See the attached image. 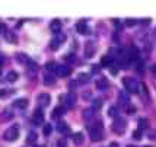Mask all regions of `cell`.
I'll list each match as a JSON object with an SVG mask.
<instances>
[{
    "label": "cell",
    "mask_w": 156,
    "mask_h": 147,
    "mask_svg": "<svg viewBox=\"0 0 156 147\" xmlns=\"http://www.w3.org/2000/svg\"><path fill=\"white\" fill-rule=\"evenodd\" d=\"M5 37H6V39H7L9 42H12V44L16 42V35H15V34H12V32H6Z\"/></svg>",
    "instance_id": "cell-28"
},
{
    "label": "cell",
    "mask_w": 156,
    "mask_h": 147,
    "mask_svg": "<svg viewBox=\"0 0 156 147\" xmlns=\"http://www.w3.org/2000/svg\"><path fill=\"white\" fill-rule=\"evenodd\" d=\"M125 109H127V112H128V114H134V112H136V108L133 106V105H130V104L125 106Z\"/></svg>",
    "instance_id": "cell-37"
},
{
    "label": "cell",
    "mask_w": 156,
    "mask_h": 147,
    "mask_svg": "<svg viewBox=\"0 0 156 147\" xmlns=\"http://www.w3.org/2000/svg\"><path fill=\"white\" fill-rule=\"evenodd\" d=\"M51 131H53V127H51V124H45L44 125V128H42V133H44V135H51Z\"/></svg>",
    "instance_id": "cell-27"
},
{
    "label": "cell",
    "mask_w": 156,
    "mask_h": 147,
    "mask_svg": "<svg viewBox=\"0 0 156 147\" xmlns=\"http://www.w3.org/2000/svg\"><path fill=\"white\" fill-rule=\"evenodd\" d=\"M125 56H127V58L130 61L131 60H137L139 58V50H137V47H134V45L128 47L127 50H125Z\"/></svg>",
    "instance_id": "cell-6"
},
{
    "label": "cell",
    "mask_w": 156,
    "mask_h": 147,
    "mask_svg": "<svg viewBox=\"0 0 156 147\" xmlns=\"http://www.w3.org/2000/svg\"><path fill=\"white\" fill-rule=\"evenodd\" d=\"M57 130H58V133H61V134H70V127L66 124V122H58Z\"/></svg>",
    "instance_id": "cell-15"
},
{
    "label": "cell",
    "mask_w": 156,
    "mask_h": 147,
    "mask_svg": "<svg viewBox=\"0 0 156 147\" xmlns=\"http://www.w3.org/2000/svg\"><path fill=\"white\" fill-rule=\"evenodd\" d=\"M60 99L63 101V105H64V108H72V106H75V104H76V95L75 93H64V95H61L60 96Z\"/></svg>",
    "instance_id": "cell-5"
},
{
    "label": "cell",
    "mask_w": 156,
    "mask_h": 147,
    "mask_svg": "<svg viewBox=\"0 0 156 147\" xmlns=\"http://www.w3.org/2000/svg\"><path fill=\"white\" fill-rule=\"evenodd\" d=\"M37 147H45V146H37Z\"/></svg>",
    "instance_id": "cell-46"
},
{
    "label": "cell",
    "mask_w": 156,
    "mask_h": 147,
    "mask_svg": "<svg viewBox=\"0 0 156 147\" xmlns=\"http://www.w3.org/2000/svg\"><path fill=\"white\" fill-rule=\"evenodd\" d=\"M0 32H2V34H6L7 32V26L5 25V23H0Z\"/></svg>",
    "instance_id": "cell-39"
},
{
    "label": "cell",
    "mask_w": 156,
    "mask_h": 147,
    "mask_svg": "<svg viewBox=\"0 0 156 147\" xmlns=\"http://www.w3.org/2000/svg\"><path fill=\"white\" fill-rule=\"evenodd\" d=\"M89 82V75H86V73H80L79 77H77V83L83 85V83H87Z\"/></svg>",
    "instance_id": "cell-25"
},
{
    "label": "cell",
    "mask_w": 156,
    "mask_h": 147,
    "mask_svg": "<svg viewBox=\"0 0 156 147\" xmlns=\"http://www.w3.org/2000/svg\"><path fill=\"white\" fill-rule=\"evenodd\" d=\"M149 137H150V138H152V140H155V138H156V131H152V133H150V135H149Z\"/></svg>",
    "instance_id": "cell-41"
},
{
    "label": "cell",
    "mask_w": 156,
    "mask_h": 147,
    "mask_svg": "<svg viewBox=\"0 0 156 147\" xmlns=\"http://www.w3.org/2000/svg\"><path fill=\"white\" fill-rule=\"evenodd\" d=\"M38 102H39L41 108H47L51 102V96L48 93H41V95H38Z\"/></svg>",
    "instance_id": "cell-7"
},
{
    "label": "cell",
    "mask_w": 156,
    "mask_h": 147,
    "mask_svg": "<svg viewBox=\"0 0 156 147\" xmlns=\"http://www.w3.org/2000/svg\"><path fill=\"white\" fill-rule=\"evenodd\" d=\"M133 137H134V140H140V138H142V131L136 130L134 133H133Z\"/></svg>",
    "instance_id": "cell-38"
},
{
    "label": "cell",
    "mask_w": 156,
    "mask_h": 147,
    "mask_svg": "<svg viewBox=\"0 0 156 147\" xmlns=\"http://www.w3.org/2000/svg\"><path fill=\"white\" fill-rule=\"evenodd\" d=\"M13 106L16 108H20V109H25L28 106V99H25V98H20V99H16L13 102Z\"/></svg>",
    "instance_id": "cell-13"
},
{
    "label": "cell",
    "mask_w": 156,
    "mask_h": 147,
    "mask_svg": "<svg viewBox=\"0 0 156 147\" xmlns=\"http://www.w3.org/2000/svg\"><path fill=\"white\" fill-rule=\"evenodd\" d=\"M152 71H153V75H155V76H156V64H155V66H153V67H152Z\"/></svg>",
    "instance_id": "cell-43"
},
{
    "label": "cell",
    "mask_w": 156,
    "mask_h": 147,
    "mask_svg": "<svg viewBox=\"0 0 156 147\" xmlns=\"http://www.w3.org/2000/svg\"><path fill=\"white\" fill-rule=\"evenodd\" d=\"M118 98H120V104H123L124 106H127L130 102V98H128V95L125 93V92H120V95H118Z\"/></svg>",
    "instance_id": "cell-18"
},
{
    "label": "cell",
    "mask_w": 156,
    "mask_h": 147,
    "mask_svg": "<svg viewBox=\"0 0 156 147\" xmlns=\"http://www.w3.org/2000/svg\"><path fill=\"white\" fill-rule=\"evenodd\" d=\"M109 68H111V73H113V75H114V76H115V75H117V73H118V70H117V68H115L114 66H111Z\"/></svg>",
    "instance_id": "cell-40"
},
{
    "label": "cell",
    "mask_w": 156,
    "mask_h": 147,
    "mask_svg": "<svg viewBox=\"0 0 156 147\" xmlns=\"http://www.w3.org/2000/svg\"><path fill=\"white\" fill-rule=\"evenodd\" d=\"M155 37H156V31H155Z\"/></svg>",
    "instance_id": "cell-48"
},
{
    "label": "cell",
    "mask_w": 156,
    "mask_h": 147,
    "mask_svg": "<svg viewBox=\"0 0 156 147\" xmlns=\"http://www.w3.org/2000/svg\"><path fill=\"white\" fill-rule=\"evenodd\" d=\"M64 112H66V108L64 106H57V108H54V111L51 114V118L53 119H58L60 117L64 115Z\"/></svg>",
    "instance_id": "cell-11"
},
{
    "label": "cell",
    "mask_w": 156,
    "mask_h": 147,
    "mask_svg": "<svg viewBox=\"0 0 156 147\" xmlns=\"http://www.w3.org/2000/svg\"><path fill=\"white\" fill-rule=\"evenodd\" d=\"M72 138H73V143L79 146V144H82V143H83L85 135H83L82 133H76V134H73V137H72Z\"/></svg>",
    "instance_id": "cell-20"
},
{
    "label": "cell",
    "mask_w": 156,
    "mask_h": 147,
    "mask_svg": "<svg viewBox=\"0 0 156 147\" xmlns=\"http://www.w3.org/2000/svg\"><path fill=\"white\" fill-rule=\"evenodd\" d=\"M18 77H19V75H18V73L16 71H9L7 73V76H6V80L9 82V83H13V82H16L18 80Z\"/></svg>",
    "instance_id": "cell-19"
},
{
    "label": "cell",
    "mask_w": 156,
    "mask_h": 147,
    "mask_svg": "<svg viewBox=\"0 0 156 147\" xmlns=\"http://www.w3.org/2000/svg\"><path fill=\"white\" fill-rule=\"evenodd\" d=\"M76 29H77V32L79 34H89V28H87V25H86V22H79L77 25H76Z\"/></svg>",
    "instance_id": "cell-16"
},
{
    "label": "cell",
    "mask_w": 156,
    "mask_h": 147,
    "mask_svg": "<svg viewBox=\"0 0 156 147\" xmlns=\"http://www.w3.org/2000/svg\"><path fill=\"white\" fill-rule=\"evenodd\" d=\"M144 147H150V146H144Z\"/></svg>",
    "instance_id": "cell-47"
},
{
    "label": "cell",
    "mask_w": 156,
    "mask_h": 147,
    "mask_svg": "<svg viewBox=\"0 0 156 147\" xmlns=\"http://www.w3.org/2000/svg\"><path fill=\"white\" fill-rule=\"evenodd\" d=\"M64 39H66V35H64V34H61V32H60V34H57V37H56V41H58V42L61 44Z\"/></svg>",
    "instance_id": "cell-35"
},
{
    "label": "cell",
    "mask_w": 156,
    "mask_h": 147,
    "mask_svg": "<svg viewBox=\"0 0 156 147\" xmlns=\"http://www.w3.org/2000/svg\"><path fill=\"white\" fill-rule=\"evenodd\" d=\"M101 106H102V101H101V99H94V101H92V109H94V111L99 109Z\"/></svg>",
    "instance_id": "cell-29"
},
{
    "label": "cell",
    "mask_w": 156,
    "mask_h": 147,
    "mask_svg": "<svg viewBox=\"0 0 156 147\" xmlns=\"http://www.w3.org/2000/svg\"><path fill=\"white\" fill-rule=\"evenodd\" d=\"M18 137H19V127H18V125L9 127V128L5 131V134H3V138H5L6 141H15V140H18Z\"/></svg>",
    "instance_id": "cell-4"
},
{
    "label": "cell",
    "mask_w": 156,
    "mask_h": 147,
    "mask_svg": "<svg viewBox=\"0 0 156 147\" xmlns=\"http://www.w3.org/2000/svg\"><path fill=\"white\" fill-rule=\"evenodd\" d=\"M32 122H34V124H37V125H39V124H42V122H44V112H42L41 109H37V111L34 112Z\"/></svg>",
    "instance_id": "cell-9"
},
{
    "label": "cell",
    "mask_w": 156,
    "mask_h": 147,
    "mask_svg": "<svg viewBox=\"0 0 156 147\" xmlns=\"http://www.w3.org/2000/svg\"><path fill=\"white\" fill-rule=\"evenodd\" d=\"M64 60L67 61V63H72V61H75V60H76V56L70 53V54H67V56H66V58H64Z\"/></svg>",
    "instance_id": "cell-33"
},
{
    "label": "cell",
    "mask_w": 156,
    "mask_h": 147,
    "mask_svg": "<svg viewBox=\"0 0 156 147\" xmlns=\"http://www.w3.org/2000/svg\"><path fill=\"white\" fill-rule=\"evenodd\" d=\"M57 63H54V61H48L47 64H45V70L50 73V75H56V70H57Z\"/></svg>",
    "instance_id": "cell-17"
},
{
    "label": "cell",
    "mask_w": 156,
    "mask_h": 147,
    "mask_svg": "<svg viewBox=\"0 0 156 147\" xmlns=\"http://www.w3.org/2000/svg\"><path fill=\"white\" fill-rule=\"evenodd\" d=\"M125 128H127V122H125L124 118H121V117L114 118V122H113V130H114V133L123 134L125 131Z\"/></svg>",
    "instance_id": "cell-3"
},
{
    "label": "cell",
    "mask_w": 156,
    "mask_h": 147,
    "mask_svg": "<svg viewBox=\"0 0 156 147\" xmlns=\"http://www.w3.org/2000/svg\"><path fill=\"white\" fill-rule=\"evenodd\" d=\"M124 87L128 93H139L140 92V83L134 77H125L124 79Z\"/></svg>",
    "instance_id": "cell-2"
},
{
    "label": "cell",
    "mask_w": 156,
    "mask_h": 147,
    "mask_svg": "<svg viewBox=\"0 0 156 147\" xmlns=\"http://www.w3.org/2000/svg\"><path fill=\"white\" fill-rule=\"evenodd\" d=\"M117 114H118V112H117V108H115V106H109V109H108V115H109V117L117 118V117H118Z\"/></svg>",
    "instance_id": "cell-31"
},
{
    "label": "cell",
    "mask_w": 156,
    "mask_h": 147,
    "mask_svg": "<svg viewBox=\"0 0 156 147\" xmlns=\"http://www.w3.org/2000/svg\"><path fill=\"white\" fill-rule=\"evenodd\" d=\"M0 73H2V68H0Z\"/></svg>",
    "instance_id": "cell-49"
},
{
    "label": "cell",
    "mask_w": 156,
    "mask_h": 147,
    "mask_svg": "<svg viewBox=\"0 0 156 147\" xmlns=\"http://www.w3.org/2000/svg\"><path fill=\"white\" fill-rule=\"evenodd\" d=\"M109 147H118V143H115V141H114V143H111Z\"/></svg>",
    "instance_id": "cell-42"
},
{
    "label": "cell",
    "mask_w": 156,
    "mask_h": 147,
    "mask_svg": "<svg viewBox=\"0 0 156 147\" xmlns=\"http://www.w3.org/2000/svg\"><path fill=\"white\" fill-rule=\"evenodd\" d=\"M149 127V121L146 118H140L139 119V131H143Z\"/></svg>",
    "instance_id": "cell-23"
},
{
    "label": "cell",
    "mask_w": 156,
    "mask_h": 147,
    "mask_svg": "<svg viewBox=\"0 0 156 147\" xmlns=\"http://www.w3.org/2000/svg\"><path fill=\"white\" fill-rule=\"evenodd\" d=\"M35 141H37V134H35V133H29V134H28V137H26V143L34 144Z\"/></svg>",
    "instance_id": "cell-30"
},
{
    "label": "cell",
    "mask_w": 156,
    "mask_h": 147,
    "mask_svg": "<svg viewBox=\"0 0 156 147\" xmlns=\"http://www.w3.org/2000/svg\"><path fill=\"white\" fill-rule=\"evenodd\" d=\"M2 61H3V56L0 54V64H2Z\"/></svg>",
    "instance_id": "cell-45"
},
{
    "label": "cell",
    "mask_w": 156,
    "mask_h": 147,
    "mask_svg": "<svg viewBox=\"0 0 156 147\" xmlns=\"http://www.w3.org/2000/svg\"><path fill=\"white\" fill-rule=\"evenodd\" d=\"M5 93H6V92H5V90H0V96H3V95H5Z\"/></svg>",
    "instance_id": "cell-44"
},
{
    "label": "cell",
    "mask_w": 156,
    "mask_h": 147,
    "mask_svg": "<svg viewBox=\"0 0 156 147\" xmlns=\"http://www.w3.org/2000/svg\"><path fill=\"white\" fill-rule=\"evenodd\" d=\"M89 135H91V140L92 141H101L104 138V130H102L101 122H98V124L89 127Z\"/></svg>",
    "instance_id": "cell-1"
},
{
    "label": "cell",
    "mask_w": 156,
    "mask_h": 147,
    "mask_svg": "<svg viewBox=\"0 0 156 147\" xmlns=\"http://www.w3.org/2000/svg\"><path fill=\"white\" fill-rule=\"evenodd\" d=\"M94 51H95L94 44H92V42H87L86 47H85V56H86L87 58H91V57L94 56Z\"/></svg>",
    "instance_id": "cell-14"
},
{
    "label": "cell",
    "mask_w": 156,
    "mask_h": 147,
    "mask_svg": "<svg viewBox=\"0 0 156 147\" xmlns=\"http://www.w3.org/2000/svg\"><path fill=\"white\" fill-rule=\"evenodd\" d=\"M70 73V68L67 66H57V70H56V75L58 77H64V76H67Z\"/></svg>",
    "instance_id": "cell-10"
},
{
    "label": "cell",
    "mask_w": 156,
    "mask_h": 147,
    "mask_svg": "<svg viewBox=\"0 0 156 147\" xmlns=\"http://www.w3.org/2000/svg\"><path fill=\"white\" fill-rule=\"evenodd\" d=\"M57 147H67V141H66V138H60L57 141Z\"/></svg>",
    "instance_id": "cell-34"
},
{
    "label": "cell",
    "mask_w": 156,
    "mask_h": 147,
    "mask_svg": "<svg viewBox=\"0 0 156 147\" xmlns=\"http://www.w3.org/2000/svg\"><path fill=\"white\" fill-rule=\"evenodd\" d=\"M136 23H137V20H134V19H127L125 20V25L127 26H134Z\"/></svg>",
    "instance_id": "cell-36"
},
{
    "label": "cell",
    "mask_w": 156,
    "mask_h": 147,
    "mask_svg": "<svg viewBox=\"0 0 156 147\" xmlns=\"http://www.w3.org/2000/svg\"><path fill=\"white\" fill-rule=\"evenodd\" d=\"M96 89H99V90H106V89H108V80H106L105 77H99V79L96 80Z\"/></svg>",
    "instance_id": "cell-12"
},
{
    "label": "cell",
    "mask_w": 156,
    "mask_h": 147,
    "mask_svg": "<svg viewBox=\"0 0 156 147\" xmlns=\"http://www.w3.org/2000/svg\"><path fill=\"white\" fill-rule=\"evenodd\" d=\"M58 47H60V42H58V41H56V39H53V41H51V44H50V48H51V50H57Z\"/></svg>",
    "instance_id": "cell-32"
},
{
    "label": "cell",
    "mask_w": 156,
    "mask_h": 147,
    "mask_svg": "<svg viewBox=\"0 0 156 147\" xmlns=\"http://www.w3.org/2000/svg\"><path fill=\"white\" fill-rule=\"evenodd\" d=\"M101 66L102 67H111V66H113V60H111L108 56H105V57L101 58Z\"/></svg>",
    "instance_id": "cell-24"
},
{
    "label": "cell",
    "mask_w": 156,
    "mask_h": 147,
    "mask_svg": "<svg viewBox=\"0 0 156 147\" xmlns=\"http://www.w3.org/2000/svg\"><path fill=\"white\" fill-rule=\"evenodd\" d=\"M61 26H63V23H61V20H58V19H54V20H51V23H50V29H51L56 35L61 32Z\"/></svg>",
    "instance_id": "cell-8"
},
{
    "label": "cell",
    "mask_w": 156,
    "mask_h": 147,
    "mask_svg": "<svg viewBox=\"0 0 156 147\" xmlns=\"http://www.w3.org/2000/svg\"><path fill=\"white\" fill-rule=\"evenodd\" d=\"M94 115H95L94 109H85V111H83V117H85L86 119H92Z\"/></svg>",
    "instance_id": "cell-26"
},
{
    "label": "cell",
    "mask_w": 156,
    "mask_h": 147,
    "mask_svg": "<svg viewBox=\"0 0 156 147\" xmlns=\"http://www.w3.org/2000/svg\"><path fill=\"white\" fill-rule=\"evenodd\" d=\"M16 60L19 61V63H24V64H28L31 60L28 58V56L26 54H24V53H19V54H16Z\"/></svg>",
    "instance_id": "cell-21"
},
{
    "label": "cell",
    "mask_w": 156,
    "mask_h": 147,
    "mask_svg": "<svg viewBox=\"0 0 156 147\" xmlns=\"http://www.w3.org/2000/svg\"><path fill=\"white\" fill-rule=\"evenodd\" d=\"M54 82H56V77H54V75H50V73H47V75L44 76V83H45L47 86H50V85H54Z\"/></svg>",
    "instance_id": "cell-22"
}]
</instances>
